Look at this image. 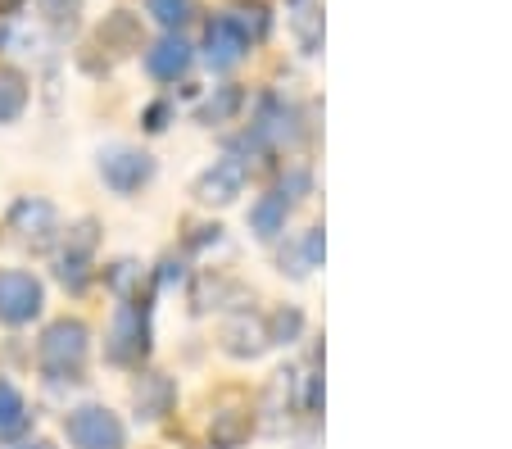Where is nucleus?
Here are the masks:
<instances>
[{
    "label": "nucleus",
    "mask_w": 512,
    "mask_h": 449,
    "mask_svg": "<svg viewBox=\"0 0 512 449\" xmlns=\"http://www.w3.org/2000/svg\"><path fill=\"white\" fill-rule=\"evenodd\" d=\"M87 350H91L87 323H78V318H59V323H50L46 332H41L37 363L50 381H82Z\"/></svg>",
    "instance_id": "obj_1"
},
{
    "label": "nucleus",
    "mask_w": 512,
    "mask_h": 449,
    "mask_svg": "<svg viewBox=\"0 0 512 449\" xmlns=\"http://www.w3.org/2000/svg\"><path fill=\"white\" fill-rule=\"evenodd\" d=\"M64 431H68V440H73V449H127V427L105 404H78V409H68Z\"/></svg>",
    "instance_id": "obj_2"
},
{
    "label": "nucleus",
    "mask_w": 512,
    "mask_h": 449,
    "mask_svg": "<svg viewBox=\"0 0 512 449\" xmlns=\"http://www.w3.org/2000/svg\"><path fill=\"white\" fill-rule=\"evenodd\" d=\"M145 350H150V309L141 300H123L109 323V341H105V354L109 363H141Z\"/></svg>",
    "instance_id": "obj_3"
},
{
    "label": "nucleus",
    "mask_w": 512,
    "mask_h": 449,
    "mask_svg": "<svg viewBox=\"0 0 512 449\" xmlns=\"http://www.w3.org/2000/svg\"><path fill=\"white\" fill-rule=\"evenodd\" d=\"M46 304V286L23 268H0V323L5 327H28Z\"/></svg>",
    "instance_id": "obj_4"
},
{
    "label": "nucleus",
    "mask_w": 512,
    "mask_h": 449,
    "mask_svg": "<svg viewBox=\"0 0 512 449\" xmlns=\"http://www.w3.org/2000/svg\"><path fill=\"white\" fill-rule=\"evenodd\" d=\"M100 177H105V186L114 196H136V191L155 177V159L145 155V150L118 141V146L100 150Z\"/></svg>",
    "instance_id": "obj_5"
},
{
    "label": "nucleus",
    "mask_w": 512,
    "mask_h": 449,
    "mask_svg": "<svg viewBox=\"0 0 512 449\" xmlns=\"http://www.w3.org/2000/svg\"><path fill=\"white\" fill-rule=\"evenodd\" d=\"M245 182H250V164H245L236 150H227L223 159H213V168H204L200 182H195V200L200 205H232L236 196L245 191Z\"/></svg>",
    "instance_id": "obj_6"
},
{
    "label": "nucleus",
    "mask_w": 512,
    "mask_h": 449,
    "mask_svg": "<svg viewBox=\"0 0 512 449\" xmlns=\"http://www.w3.org/2000/svg\"><path fill=\"white\" fill-rule=\"evenodd\" d=\"M10 232L19 236L23 245H32V250H46V245L55 241V232H59L55 205L41 200V196H23L19 205L10 209Z\"/></svg>",
    "instance_id": "obj_7"
},
{
    "label": "nucleus",
    "mask_w": 512,
    "mask_h": 449,
    "mask_svg": "<svg viewBox=\"0 0 512 449\" xmlns=\"http://www.w3.org/2000/svg\"><path fill=\"white\" fill-rule=\"evenodd\" d=\"M245 50H250V41L232 28L227 14L209 19V28H204V59H209L213 69H236V64L245 59Z\"/></svg>",
    "instance_id": "obj_8"
},
{
    "label": "nucleus",
    "mask_w": 512,
    "mask_h": 449,
    "mask_svg": "<svg viewBox=\"0 0 512 449\" xmlns=\"http://www.w3.org/2000/svg\"><path fill=\"white\" fill-rule=\"evenodd\" d=\"M191 59H195L191 41H182L177 32H168V37H159L155 46L145 50V73L159 78V82H177L186 69H191Z\"/></svg>",
    "instance_id": "obj_9"
},
{
    "label": "nucleus",
    "mask_w": 512,
    "mask_h": 449,
    "mask_svg": "<svg viewBox=\"0 0 512 449\" xmlns=\"http://www.w3.org/2000/svg\"><path fill=\"white\" fill-rule=\"evenodd\" d=\"M173 400H177L173 377H164V372H141V381H136V391H132L136 418L159 422L168 409H173Z\"/></svg>",
    "instance_id": "obj_10"
},
{
    "label": "nucleus",
    "mask_w": 512,
    "mask_h": 449,
    "mask_svg": "<svg viewBox=\"0 0 512 449\" xmlns=\"http://www.w3.org/2000/svg\"><path fill=\"white\" fill-rule=\"evenodd\" d=\"M223 350L232 354V359H259V354L268 350V327H263V318L236 313L232 323L223 327Z\"/></svg>",
    "instance_id": "obj_11"
},
{
    "label": "nucleus",
    "mask_w": 512,
    "mask_h": 449,
    "mask_svg": "<svg viewBox=\"0 0 512 449\" xmlns=\"http://www.w3.org/2000/svg\"><path fill=\"white\" fill-rule=\"evenodd\" d=\"M322 254H327V241H322V227H309L300 241L281 250V273L290 277H309L313 268H322Z\"/></svg>",
    "instance_id": "obj_12"
},
{
    "label": "nucleus",
    "mask_w": 512,
    "mask_h": 449,
    "mask_svg": "<svg viewBox=\"0 0 512 449\" xmlns=\"http://www.w3.org/2000/svg\"><path fill=\"white\" fill-rule=\"evenodd\" d=\"M286 218H290V200L286 196H259L250 209V232L259 236V241H277L281 232H286Z\"/></svg>",
    "instance_id": "obj_13"
},
{
    "label": "nucleus",
    "mask_w": 512,
    "mask_h": 449,
    "mask_svg": "<svg viewBox=\"0 0 512 449\" xmlns=\"http://www.w3.org/2000/svg\"><path fill=\"white\" fill-rule=\"evenodd\" d=\"M254 431V418L245 409H223V413H213L209 422V445L213 449H241L245 440H250Z\"/></svg>",
    "instance_id": "obj_14"
},
{
    "label": "nucleus",
    "mask_w": 512,
    "mask_h": 449,
    "mask_svg": "<svg viewBox=\"0 0 512 449\" xmlns=\"http://www.w3.org/2000/svg\"><path fill=\"white\" fill-rule=\"evenodd\" d=\"M290 28L300 37V50L304 55H318L322 46V5L318 0H290Z\"/></svg>",
    "instance_id": "obj_15"
},
{
    "label": "nucleus",
    "mask_w": 512,
    "mask_h": 449,
    "mask_svg": "<svg viewBox=\"0 0 512 449\" xmlns=\"http://www.w3.org/2000/svg\"><path fill=\"white\" fill-rule=\"evenodd\" d=\"M28 422H32V413H28V404H23L19 386L0 377V440L23 436V431H28Z\"/></svg>",
    "instance_id": "obj_16"
},
{
    "label": "nucleus",
    "mask_w": 512,
    "mask_h": 449,
    "mask_svg": "<svg viewBox=\"0 0 512 449\" xmlns=\"http://www.w3.org/2000/svg\"><path fill=\"white\" fill-rule=\"evenodd\" d=\"M227 19H232V28L241 32L245 41H263V37H268V28H272V14L263 10L259 0H241V5H232V10H227Z\"/></svg>",
    "instance_id": "obj_17"
},
{
    "label": "nucleus",
    "mask_w": 512,
    "mask_h": 449,
    "mask_svg": "<svg viewBox=\"0 0 512 449\" xmlns=\"http://www.w3.org/2000/svg\"><path fill=\"white\" fill-rule=\"evenodd\" d=\"M23 109H28V82H23V73L0 69V123H19Z\"/></svg>",
    "instance_id": "obj_18"
},
{
    "label": "nucleus",
    "mask_w": 512,
    "mask_h": 449,
    "mask_svg": "<svg viewBox=\"0 0 512 449\" xmlns=\"http://www.w3.org/2000/svg\"><path fill=\"white\" fill-rule=\"evenodd\" d=\"M241 105H245L241 87H218V91H213V96L200 105V123H204V127H213V123H232V118L241 114Z\"/></svg>",
    "instance_id": "obj_19"
},
{
    "label": "nucleus",
    "mask_w": 512,
    "mask_h": 449,
    "mask_svg": "<svg viewBox=\"0 0 512 449\" xmlns=\"http://www.w3.org/2000/svg\"><path fill=\"white\" fill-rule=\"evenodd\" d=\"M141 264L136 259H118V264L105 268V286L118 295V304L123 300H141Z\"/></svg>",
    "instance_id": "obj_20"
},
{
    "label": "nucleus",
    "mask_w": 512,
    "mask_h": 449,
    "mask_svg": "<svg viewBox=\"0 0 512 449\" xmlns=\"http://www.w3.org/2000/svg\"><path fill=\"white\" fill-rule=\"evenodd\" d=\"M290 400H295V372H272V381H268V391H263V413L272 418V427L281 422V413L290 409Z\"/></svg>",
    "instance_id": "obj_21"
},
{
    "label": "nucleus",
    "mask_w": 512,
    "mask_h": 449,
    "mask_svg": "<svg viewBox=\"0 0 512 449\" xmlns=\"http://www.w3.org/2000/svg\"><path fill=\"white\" fill-rule=\"evenodd\" d=\"M37 10L59 37L78 32V23H82V0H37Z\"/></svg>",
    "instance_id": "obj_22"
},
{
    "label": "nucleus",
    "mask_w": 512,
    "mask_h": 449,
    "mask_svg": "<svg viewBox=\"0 0 512 449\" xmlns=\"http://www.w3.org/2000/svg\"><path fill=\"white\" fill-rule=\"evenodd\" d=\"M100 41H105V46L136 50V46H141V28H136V19L127 10H118V14H109V19H105V28H100Z\"/></svg>",
    "instance_id": "obj_23"
},
{
    "label": "nucleus",
    "mask_w": 512,
    "mask_h": 449,
    "mask_svg": "<svg viewBox=\"0 0 512 449\" xmlns=\"http://www.w3.org/2000/svg\"><path fill=\"white\" fill-rule=\"evenodd\" d=\"M300 332H304V313L295 309V304H281V309L272 313V323H268V345L300 341Z\"/></svg>",
    "instance_id": "obj_24"
},
{
    "label": "nucleus",
    "mask_w": 512,
    "mask_h": 449,
    "mask_svg": "<svg viewBox=\"0 0 512 449\" xmlns=\"http://www.w3.org/2000/svg\"><path fill=\"white\" fill-rule=\"evenodd\" d=\"M96 245H100V223H96V218H82V223L68 227L64 254H73V259H91V254H96Z\"/></svg>",
    "instance_id": "obj_25"
},
{
    "label": "nucleus",
    "mask_w": 512,
    "mask_h": 449,
    "mask_svg": "<svg viewBox=\"0 0 512 449\" xmlns=\"http://www.w3.org/2000/svg\"><path fill=\"white\" fill-rule=\"evenodd\" d=\"M145 10H150V19L168 32H177L182 23H191V0H145Z\"/></svg>",
    "instance_id": "obj_26"
},
{
    "label": "nucleus",
    "mask_w": 512,
    "mask_h": 449,
    "mask_svg": "<svg viewBox=\"0 0 512 449\" xmlns=\"http://www.w3.org/2000/svg\"><path fill=\"white\" fill-rule=\"evenodd\" d=\"M87 264L91 259H73V254H59V264H55V277L59 282L68 286V291H82V286H87Z\"/></svg>",
    "instance_id": "obj_27"
},
{
    "label": "nucleus",
    "mask_w": 512,
    "mask_h": 449,
    "mask_svg": "<svg viewBox=\"0 0 512 449\" xmlns=\"http://www.w3.org/2000/svg\"><path fill=\"white\" fill-rule=\"evenodd\" d=\"M168 118H173V105H168V100H155V105L145 109V127H150V132H164Z\"/></svg>",
    "instance_id": "obj_28"
},
{
    "label": "nucleus",
    "mask_w": 512,
    "mask_h": 449,
    "mask_svg": "<svg viewBox=\"0 0 512 449\" xmlns=\"http://www.w3.org/2000/svg\"><path fill=\"white\" fill-rule=\"evenodd\" d=\"M5 449H55L50 440H19V445H5Z\"/></svg>",
    "instance_id": "obj_29"
},
{
    "label": "nucleus",
    "mask_w": 512,
    "mask_h": 449,
    "mask_svg": "<svg viewBox=\"0 0 512 449\" xmlns=\"http://www.w3.org/2000/svg\"><path fill=\"white\" fill-rule=\"evenodd\" d=\"M19 5H23V0H0V14H14Z\"/></svg>",
    "instance_id": "obj_30"
}]
</instances>
